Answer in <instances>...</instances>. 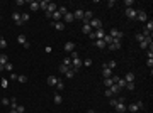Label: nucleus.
<instances>
[{"mask_svg": "<svg viewBox=\"0 0 153 113\" xmlns=\"http://www.w3.org/2000/svg\"><path fill=\"white\" fill-rule=\"evenodd\" d=\"M2 103L3 105H10V98H2Z\"/></svg>", "mask_w": 153, "mask_h": 113, "instance_id": "nucleus-47", "label": "nucleus"}, {"mask_svg": "<svg viewBox=\"0 0 153 113\" xmlns=\"http://www.w3.org/2000/svg\"><path fill=\"white\" fill-rule=\"evenodd\" d=\"M0 47H2V49H3V47H7V41H5L3 37L0 39Z\"/></svg>", "mask_w": 153, "mask_h": 113, "instance_id": "nucleus-40", "label": "nucleus"}, {"mask_svg": "<svg viewBox=\"0 0 153 113\" xmlns=\"http://www.w3.org/2000/svg\"><path fill=\"white\" fill-rule=\"evenodd\" d=\"M83 64H85V66H92V59H85Z\"/></svg>", "mask_w": 153, "mask_h": 113, "instance_id": "nucleus-48", "label": "nucleus"}, {"mask_svg": "<svg viewBox=\"0 0 153 113\" xmlns=\"http://www.w3.org/2000/svg\"><path fill=\"white\" fill-rule=\"evenodd\" d=\"M112 85H114V83H112V79H111V78H107V79H104V86H107V88H111Z\"/></svg>", "mask_w": 153, "mask_h": 113, "instance_id": "nucleus-30", "label": "nucleus"}, {"mask_svg": "<svg viewBox=\"0 0 153 113\" xmlns=\"http://www.w3.org/2000/svg\"><path fill=\"white\" fill-rule=\"evenodd\" d=\"M17 42H19V44H22V46H24V44L27 42V41H26V36H24V34H19V37H17Z\"/></svg>", "mask_w": 153, "mask_h": 113, "instance_id": "nucleus-22", "label": "nucleus"}, {"mask_svg": "<svg viewBox=\"0 0 153 113\" xmlns=\"http://www.w3.org/2000/svg\"><path fill=\"white\" fill-rule=\"evenodd\" d=\"M109 103L112 105V106H116V105L119 103V98H114V100H109Z\"/></svg>", "mask_w": 153, "mask_h": 113, "instance_id": "nucleus-42", "label": "nucleus"}, {"mask_svg": "<svg viewBox=\"0 0 153 113\" xmlns=\"http://www.w3.org/2000/svg\"><path fill=\"white\" fill-rule=\"evenodd\" d=\"M10 106H12V110H17V106H19V105H17V100H15V98H12V100H10Z\"/></svg>", "mask_w": 153, "mask_h": 113, "instance_id": "nucleus-29", "label": "nucleus"}, {"mask_svg": "<svg viewBox=\"0 0 153 113\" xmlns=\"http://www.w3.org/2000/svg\"><path fill=\"white\" fill-rule=\"evenodd\" d=\"M63 66H67V68H72V57H67V59H63V63H61Z\"/></svg>", "mask_w": 153, "mask_h": 113, "instance_id": "nucleus-24", "label": "nucleus"}, {"mask_svg": "<svg viewBox=\"0 0 153 113\" xmlns=\"http://www.w3.org/2000/svg\"><path fill=\"white\" fill-rule=\"evenodd\" d=\"M73 20H75V17H73V14H72V12H67V14L63 15V22H67V24L73 22Z\"/></svg>", "mask_w": 153, "mask_h": 113, "instance_id": "nucleus-6", "label": "nucleus"}, {"mask_svg": "<svg viewBox=\"0 0 153 113\" xmlns=\"http://www.w3.org/2000/svg\"><path fill=\"white\" fill-rule=\"evenodd\" d=\"M2 71H5V66H2V64H0V73H2Z\"/></svg>", "mask_w": 153, "mask_h": 113, "instance_id": "nucleus-58", "label": "nucleus"}, {"mask_svg": "<svg viewBox=\"0 0 153 113\" xmlns=\"http://www.w3.org/2000/svg\"><path fill=\"white\" fill-rule=\"evenodd\" d=\"M88 25H90L92 29H95V30H97V29H100V27H102V22H100L99 19H92L90 22H88Z\"/></svg>", "mask_w": 153, "mask_h": 113, "instance_id": "nucleus-1", "label": "nucleus"}, {"mask_svg": "<svg viewBox=\"0 0 153 113\" xmlns=\"http://www.w3.org/2000/svg\"><path fill=\"white\" fill-rule=\"evenodd\" d=\"M134 86H136V85H134V81H133V83H126V88H128V90H131V91L134 90Z\"/></svg>", "mask_w": 153, "mask_h": 113, "instance_id": "nucleus-38", "label": "nucleus"}, {"mask_svg": "<svg viewBox=\"0 0 153 113\" xmlns=\"http://www.w3.org/2000/svg\"><path fill=\"white\" fill-rule=\"evenodd\" d=\"M143 36H141V34H136V41H138V42H141V41H143Z\"/></svg>", "mask_w": 153, "mask_h": 113, "instance_id": "nucleus-49", "label": "nucleus"}, {"mask_svg": "<svg viewBox=\"0 0 153 113\" xmlns=\"http://www.w3.org/2000/svg\"><path fill=\"white\" fill-rule=\"evenodd\" d=\"M17 112H19V113H24V106H22V105H19V106H17Z\"/></svg>", "mask_w": 153, "mask_h": 113, "instance_id": "nucleus-53", "label": "nucleus"}, {"mask_svg": "<svg viewBox=\"0 0 153 113\" xmlns=\"http://www.w3.org/2000/svg\"><path fill=\"white\" fill-rule=\"evenodd\" d=\"M124 81H126V83H133V81H134V73H128L126 78H124Z\"/></svg>", "mask_w": 153, "mask_h": 113, "instance_id": "nucleus-21", "label": "nucleus"}, {"mask_svg": "<svg viewBox=\"0 0 153 113\" xmlns=\"http://www.w3.org/2000/svg\"><path fill=\"white\" fill-rule=\"evenodd\" d=\"M105 96H107V98H112V96H114V93H112V91L107 88V90H105Z\"/></svg>", "mask_w": 153, "mask_h": 113, "instance_id": "nucleus-39", "label": "nucleus"}, {"mask_svg": "<svg viewBox=\"0 0 153 113\" xmlns=\"http://www.w3.org/2000/svg\"><path fill=\"white\" fill-rule=\"evenodd\" d=\"M65 76H67V78H73V76H75V71H72V69H68L67 73H65Z\"/></svg>", "mask_w": 153, "mask_h": 113, "instance_id": "nucleus-37", "label": "nucleus"}, {"mask_svg": "<svg viewBox=\"0 0 153 113\" xmlns=\"http://www.w3.org/2000/svg\"><path fill=\"white\" fill-rule=\"evenodd\" d=\"M105 64H107L109 69H114V68H116V61H109V63H105Z\"/></svg>", "mask_w": 153, "mask_h": 113, "instance_id": "nucleus-36", "label": "nucleus"}, {"mask_svg": "<svg viewBox=\"0 0 153 113\" xmlns=\"http://www.w3.org/2000/svg\"><path fill=\"white\" fill-rule=\"evenodd\" d=\"M9 63V57H7V54H0V64L2 66H5Z\"/></svg>", "mask_w": 153, "mask_h": 113, "instance_id": "nucleus-19", "label": "nucleus"}, {"mask_svg": "<svg viewBox=\"0 0 153 113\" xmlns=\"http://www.w3.org/2000/svg\"><path fill=\"white\" fill-rule=\"evenodd\" d=\"M114 108H116V112H117V113H124V112H126V105H124V101H119V103L116 105Z\"/></svg>", "mask_w": 153, "mask_h": 113, "instance_id": "nucleus-5", "label": "nucleus"}, {"mask_svg": "<svg viewBox=\"0 0 153 113\" xmlns=\"http://www.w3.org/2000/svg\"><path fill=\"white\" fill-rule=\"evenodd\" d=\"M109 90H111V91L114 93V96H116V94H117V93H119V91H121V88H119V86H117V85H112V86H111V88H109Z\"/></svg>", "mask_w": 153, "mask_h": 113, "instance_id": "nucleus-23", "label": "nucleus"}, {"mask_svg": "<svg viewBox=\"0 0 153 113\" xmlns=\"http://www.w3.org/2000/svg\"><path fill=\"white\" fill-rule=\"evenodd\" d=\"M126 17H128V19H136V10L133 9V7H129V9H126Z\"/></svg>", "mask_w": 153, "mask_h": 113, "instance_id": "nucleus-4", "label": "nucleus"}, {"mask_svg": "<svg viewBox=\"0 0 153 113\" xmlns=\"http://www.w3.org/2000/svg\"><path fill=\"white\" fill-rule=\"evenodd\" d=\"M88 37L92 39V41H95V34H94V32H90V34H88Z\"/></svg>", "mask_w": 153, "mask_h": 113, "instance_id": "nucleus-57", "label": "nucleus"}, {"mask_svg": "<svg viewBox=\"0 0 153 113\" xmlns=\"http://www.w3.org/2000/svg\"><path fill=\"white\" fill-rule=\"evenodd\" d=\"M148 59H153V51L152 49H148Z\"/></svg>", "mask_w": 153, "mask_h": 113, "instance_id": "nucleus-52", "label": "nucleus"}, {"mask_svg": "<svg viewBox=\"0 0 153 113\" xmlns=\"http://www.w3.org/2000/svg\"><path fill=\"white\" fill-rule=\"evenodd\" d=\"M17 81H19V83H27V78L24 74H20V76H17Z\"/></svg>", "mask_w": 153, "mask_h": 113, "instance_id": "nucleus-32", "label": "nucleus"}, {"mask_svg": "<svg viewBox=\"0 0 153 113\" xmlns=\"http://www.w3.org/2000/svg\"><path fill=\"white\" fill-rule=\"evenodd\" d=\"M102 41H104V42H105V46H111V44L114 42V37H112V36H109V34H105Z\"/></svg>", "mask_w": 153, "mask_h": 113, "instance_id": "nucleus-11", "label": "nucleus"}, {"mask_svg": "<svg viewBox=\"0 0 153 113\" xmlns=\"http://www.w3.org/2000/svg\"><path fill=\"white\" fill-rule=\"evenodd\" d=\"M60 81L56 76H48V85L49 86H56V83Z\"/></svg>", "mask_w": 153, "mask_h": 113, "instance_id": "nucleus-12", "label": "nucleus"}, {"mask_svg": "<svg viewBox=\"0 0 153 113\" xmlns=\"http://www.w3.org/2000/svg\"><path fill=\"white\" fill-rule=\"evenodd\" d=\"M56 10H58V5H56V3H51V2H49V5H48V9H46V12L53 14V12H56Z\"/></svg>", "mask_w": 153, "mask_h": 113, "instance_id": "nucleus-14", "label": "nucleus"}, {"mask_svg": "<svg viewBox=\"0 0 153 113\" xmlns=\"http://www.w3.org/2000/svg\"><path fill=\"white\" fill-rule=\"evenodd\" d=\"M87 113H97V112H95V110H88Z\"/></svg>", "mask_w": 153, "mask_h": 113, "instance_id": "nucleus-59", "label": "nucleus"}, {"mask_svg": "<svg viewBox=\"0 0 153 113\" xmlns=\"http://www.w3.org/2000/svg\"><path fill=\"white\" fill-rule=\"evenodd\" d=\"M29 9L31 10H39V2H29Z\"/></svg>", "mask_w": 153, "mask_h": 113, "instance_id": "nucleus-17", "label": "nucleus"}, {"mask_svg": "<svg viewBox=\"0 0 153 113\" xmlns=\"http://www.w3.org/2000/svg\"><path fill=\"white\" fill-rule=\"evenodd\" d=\"M95 46L100 47V49H104V47H105V42L102 41V39H97V41H95Z\"/></svg>", "mask_w": 153, "mask_h": 113, "instance_id": "nucleus-27", "label": "nucleus"}, {"mask_svg": "<svg viewBox=\"0 0 153 113\" xmlns=\"http://www.w3.org/2000/svg\"><path fill=\"white\" fill-rule=\"evenodd\" d=\"M136 19L140 20V22H146V20H148V15H146V12L140 10V12H136Z\"/></svg>", "mask_w": 153, "mask_h": 113, "instance_id": "nucleus-3", "label": "nucleus"}, {"mask_svg": "<svg viewBox=\"0 0 153 113\" xmlns=\"http://www.w3.org/2000/svg\"><path fill=\"white\" fill-rule=\"evenodd\" d=\"M146 64H148V68L153 66V59H146Z\"/></svg>", "mask_w": 153, "mask_h": 113, "instance_id": "nucleus-51", "label": "nucleus"}, {"mask_svg": "<svg viewBox=\"0 0 153 113\" xmlns=\"http://www.w3.org/2000/svg\"><path fill=\"white\" fill-rule=\"evenodd\" d=\"M17 76H19V74H15V73H10V76H9V78L12 79V81H15V79H17Z\"/></svg>", "mask_w": 153, "mask_h": 113, "instance_id": "nucleus-45", "label": "nucleus"}, {"mask_svg": "<svg viewBox=\"0 0 153 113\" xmlns=\"http://www.w3.org/2000/svg\"><path fill=\"white\" fill-rule=\"evenodd\" d=\"M12 19H14V22H15L17 25H22V20H20V14L19 12H14V14H12Z\"/></svg>", "mask_w": 153, "mask_h": 113, "instance_id": "nucleus-8", "label": "nucleus"}, {"mask_svg": "<svg viewBox=\"0 0 153 113\" xmlns=\"http://www.w3.org/2000/svg\"><path fill=\"white\" fill-rule=\"evenodd\" d=\"M5 71H12V64H10V63L5 64Z\"/></svg>", "mask_w": 153, "mask_h": 113, "instance_id": "nucleus-50", "label": "nucleus"}, {"mask_svg": "<svg viewBox=\"0 0 153 113\" xmlns=\"http://www.w3.org/2000/svg\"><path fill=\"white\" fill-rule=\"evenodd\" d=\"M102 76H104V79L111 78V76H112V69H109V68H102Z\"/></svg>", "mask_w": 153, "mask_h": 113, "instance_id": "nucleus-10", "label": "nucleus"}, {"mask_svg": "<svg viewBox=\"0 0 153 113\" xmlns=\"http://www.w3.org/2000/svg\"><path fill=\"white\" fill-rule=\"evenodd\" d=\"M70 54H72V59H76V57H78V54H76L75 51H73V52H70Z\"/></svg>", "mask_w": 153, "mask_h": 113, "instance_id": "nucleus-56", "label": "nucleus"}, {"mask_svg": "<svg viewBox=\"0 0 153 113\" xmlns=\"http://www.w3.org/2000/svg\"><path fill=\"white\" fill-rule=\"evenodd\" d=\"M0 39H2V36H0Z\"/></svg>", "mask_w": 153, "mask_h": 113, "instance_id": "nucleus-61", "label": "nucleus"}, {"mask_svg": "<svg viewBox=\"0 0 153 113\" xmlns=\"http://www.w3.org/2000/svg\"><path fill=\"white\" fill-rule=\"evenodd\" d=\"M145 29H146V30H150V32L153 30V20H152V19L146 20V27H145Z\"/></svg>", "mask_w": 153, "mask_h": 113, "instance_id": "nucleus-28", "label": "nucleus"}, {"mask_svg": "<svg viewBox=\"0 0 153 113\" xmlns=\"http://www.w3.org/2000/svg\"><path fill=\"white\" fill-rule=\"evenodd\" d=\"M9 86V79H2V88H7Z\"/></svg>", "mask_w": 153, "mask_h": 113, "instance_id": "nucleus-44", "label": "nucleus"}, {"mask_svg": "<svg viewBox=\"0 0 153 113\" xmlns=\"http://www.w3.org/2000/svg\"><path fill=\"white\" fill-rule=\"evenodd\" d=\"M58 12H60L61 15H65V14H67L68 10H67V7H63V5H60V7H58Z\"/></svg>", "mask_w": 153, "mask_h": 113, "instance_id": "nucleus-31", "label": "nucleus"}, {"mask_svg": "<svg viewBox=\"0 0 153 113\" xmlns=\"http://www.w3.org/2000/svg\"><path fill=\"white\" fill-rule=\"evenodd\" d=\"M44 51H46V52H51V51H53V47H51V46H46V47H44Z\"/></svg>", "mask_w": 153, "mask_h": 113, "instance_id": "nucleus-55", "label": "nucleus"}, {"mask_svg": "<svg viewBox=\"0 0 153 113\" xmlns=\"http://www.w3.org/2000/svg\"><path fill=\"white\" fill-rule=\"evenodd\" d=\"M107 5H109V7H114L116 2H114V0H109V2H107Z\"/></svg>", "mask_w": 153, "mask_h": 113, "instance_id": "nucleus-54", "label": "nucleus"}, {"mask_svg": "<svg viewBox=\"0 0 153 113\" xmlns=\"http://www.w3.org/2000/svg\"><path fill=\"white\" fill-rule=\"evenodd\" d=\"M48 5H49L48 0H41V2H39V9H43L44 12H46V9H48Z\"/></svg>", "mask_w": 153, "mask_h": 113, "instance_id": "nucleus-18", "label": "nucleus"}, {"mask_svg": "<svg viewBox=\"0 0 153 113\" xmlns=\"http://www.w3.org/2000/svg\"><path fill=\"white\" fill-rule=\"evenodd\" d=\"M73 17H75V19H83V10L82 9H78V10H75V12H73Z\"/></svg>", "mask_w": 153, "mask_h": 113, "instance_id": "nucleus-15", "label": "nucleus"}, {"mask_svg": "<svg viewBox=\"0 0 153 113\" xmlns=\"http://www.w3.org/2000/svg\"><path fill=\"white\" fill-rule=\"evenodd\" d=\"M133 3H134L133 0H126V2H124V5H126V7H128V9H129V7H131Z\"/></svg>", "mask_w": 153, "mask_h": 113, "instance_id": "nucleus-43", "label": "nucleus"}, {"mask_svg": "<svg viewBox=\"0 0 153 113\" xmlns=\"http://www.w3.org/2000/svg\"><path fill=\"white\" fill-rule=\"evenodd\" d=\"M82 32H83V34H90V32H92V27H90L88 24H83V25H82Z\"/></svg>", "mask_w": 153, "mask_h": 113, "instance_id": "nucleus-20", "label": "nucleus"}, {"mask_svg": "<svg viewBox=\"0 0 153 113\" xmlns=\"http://www.w3.org/2000/svg\"><path fill=\"white\" fill-rule=\"evenodd\" d=\"M136 106H138V110H143V108H145L143 101H138V103H136Z\"/></svg>", "mask_w": 153, "mask_h": 113, "instance_id": "nucleus-46", "label": "nucleus"}, {"mask_svg": "<svg viewBox=\"0 0 153 113\" xmlns=\"http://www.w3.org/2000/svg\"><path fill=\"white\" fill-rule=\"evenodd\" d=\"M116 85L119 86V88H126V81H124V78H119V79H117V83H116Z\"/></svg>", "mask_w": 153, "mask_h": 113, "instance_id": "nucleus-25", "label": "nucleus"}, {"mask_svg": "<svg viewBox=\"0 0 153 113\" xmlns=\"http://www.w3.org/2000/svg\"><path fill=\"white\" fill-rule=\"evenodd\" d=\"M10 113H19V112H17V110H12V112H10Z\"/></svg>", "mask_w": 153, "mask_h": 113, "instance_id": "nucleus-60", "label": "nucleus"}, {"mask_svg": "<svg viewBox=\"0 0 153 113\" xmlns=\"http://www.w3.org/2000/svg\"><path fill=\"white\" fill-rule=\"evenodd\" d=\"M61 101H63V98H61V94H55V103H56V105H60V103H61Z\"/></svg>", "mask_w": 153, "mask_h": 113, "instance_id": "nucleus-33", "label": "nucleus"}, {"mask_svg": "<svg viewBox=\"0 0 153 113\" xmlns=\"http://www.w3.org/2000/svg\"><path fill=\"white\" fill-rule=\"evenodd\" d=\"M63 49H65L67 52H73V51H75V44H73V42H67V44L63 46Z\"/></svg>", "mask_w": 153, "mask_h": 113, "instance_id": "nucleus-9", "label": "nucleus"}, {"mask_svg": "<svg viewBox=\"0 0 153 113\" xmlns=\"http://www.w3.org/2000/svg\"><path fill=\"white\" fill-rule=\"evenodd\" d=\"M109 36H112L114 39H119V41H121V39H123V32H119L117 29H111V30H109Z\"/></svg>", "mask_w": 153, "mask_h": 113, "instance_id": "nucleus-2", "label": "nucleus"}, {"mask_svg": "<svg viewBox=\"0 0 153 113\" xmlns=\"http://www.w3.org/2000/svg\"><path fill=\"white\" fill-rule=\"evenodd\" d=\"M126 110H129L131 113H134V112H138V106H136V103H131L128 108H126Z\"/></svg>", "mask_w": 153, "mask_h": 113, "instance_id": "nucleus-26", "label": "nucleus"}, {"mask_svg": "<svg viewBox=\"0 0 153 113\" xmlns=\"http://www.w3.org/2000/svg\"><path fill=\"white\" fill-rule=\"evenodd\" d=\"M124 113H126V112H124Z\"/></svg>", "mask_w": 153, "mask_h": 113, "instance_id": "nucleus-62", "label": "nucleus"}, {"mask_svg": "<svg viewBox=\"0 0 153 113\" xmlns=\"http://www.w3.org/2000/svg\"><path fill=\"white\" fill-rule=\"evenodd\" d=\"M53 27L56 29V30H63L65 29V22H61V20L60 22H53Z\"/></svg>", "mask_w": 153, "mask_h": 113, "instance_id": "nucleus-13", "label": "nucleus"}, {"mask_svg": "<svg viewBox=\"0 0 153 113\" xmlns=\"http://www.w3.org/2000/svg\"><path fill=\"white\" fill-rule=\"evenodd\" d=\"M67 71H68V68H67V66H63V64H60V73H63V74H65Z\"/></svg>", "mask_w": 153, "mask_h": 113, "instance_id": "nucleus-41", "label": "nucleus"}, {"mask_svg": "<svg viewBox=\"0 0 153 113\" xmlns=\"http://www.w3.org/2000/svg\"><path fill=\"white\" fill-rule=\"evenodd\" d=\"M55 88H56L58 91H61V90L65 88V85H63V81H58V83H56V86H55Z\"/></svg>", "mask_w": 153, "mask_h": 113, "instance_id": "nucleus-35", "label": "nucleus"}, {"mask_svg": "<svg viewBox=\"0 0 153 113\" xmlns=\"http://www.w3.org/2000/svg\"><path fill=\"white\" fill-rule=\"evenodd\" d=\"M20 20H22V24L27 22V20H29V14H20Z\"/></svg>", "mask_w": 153, "mask_h": 113, "instance_id": "nucleus-34", "label": "nucleus"}, {"mask_svg": "<svg viewBox=\"0 0 153 113\" xmlns=\"http://www.w3.org/2000/svg\"><path fill=\"white\" fill-rule=\"evenodd\" d=\"M94 34H95V41H97V39H104L105 30H104L102 27H100V29H97V30H94Z\"/></svg>", "mask_w": 153, "mask_h": 113, "instance_id": "nucleus-7", "label": "nucleus"}, {"mask_svg": "<svg viewBox=\"0 0 153 113\" xmlns=\"http://www.w3.org/2000/svg\"><path fill=\"white\" fill-rule=\"evenodd\" d=\"M51 17H53V19H55V22H60V20L63 19V15H61V14H60V12H53V14H51Z\"/></svg>", "mask_w": 153, "mask_h": 113, "instance_id": "nucleus-16", "label": "nucleus"}]
</instances>
